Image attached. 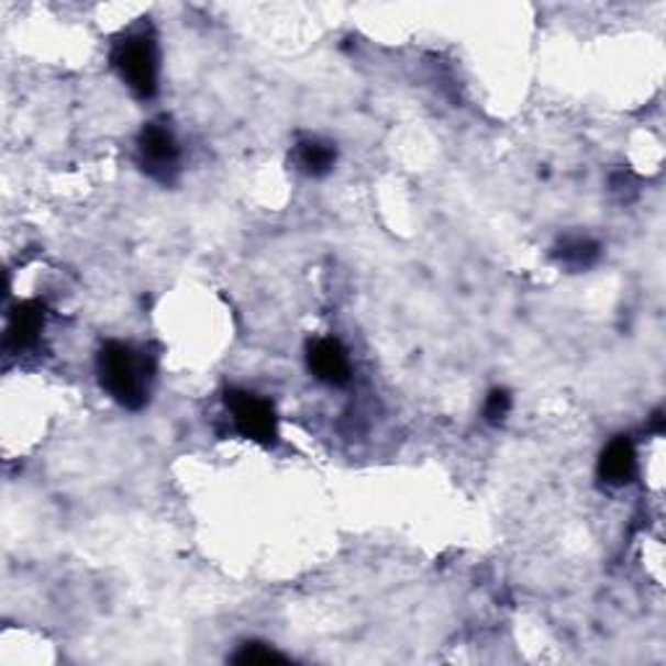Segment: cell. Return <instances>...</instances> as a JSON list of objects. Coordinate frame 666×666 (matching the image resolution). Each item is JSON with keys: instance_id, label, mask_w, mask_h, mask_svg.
Wrapping results in <instances>:
<instances>
[{"instance_id": "5", "label": "cell", "mask_w": 666, "mask_h": 666, "mask_svg": "<svg viewBox=\"0 0 666 666\" xmlns=\"http://www.w3.org/2000/svg\"><path fill=\"white\" fill-rule=\"evenodd\" d=\"M308 367L321 382L344 388L352 380V365L346 349L336 338H315L308 346Z\"/></svg>"}, {"instance_id": "7", "label": "cell", "mask_w": 666, "mask_h": 666, "mask_svg": "<svg viewBox=\"0 0 666 666\" xmlns=\"http://www.w3.org/2000/svg\"><path fill=\"white\" fill-rule=\"evenodd\" d=\"M635 471H637V458L633 443L622 435L614 437L599 458L601 481H607V485L612 487H625L635 479Z\"/></svg>"}, {"instance_id": "10", "label": "cell", "mask_w": 666, "mask_h": 666, "mask_svg": "<svg viewBox=\"0 0 666 666\" xmlns=\"http://www.w3.org/2000/svg\"><path fill=\"white\" fill-rule=\"evenodd\" d=\"M232 662L251 666V664H285L287 656H281L279 651H274L271 646H266V643H245L243 648L237 651L235 656H232Z\"/></svg>"}, {"instance_id": "4", "label": "cell", "mask_w": 666, "mask_h": 666, "mask_svg": "<svg viewBox=\"0 0 666 666\" xmlns=\"http://www.w3.org/2000/svg\"><path fill=\"white\" fill-rule=\"evenodd\" d=\"M138 162L152 180L165 182V186L175 180V175L180 173V146L167 125L148 123L141 131Z\"/></svg>"}, {"instance_id": "11", "label": "cell", "mask_w": 666, "mask_h": 666, "mask_svg": "<svg viewBox=\"0 0 666 666\" xmlns=\"http://www.w3.org/2000/svg\"><path fill=\"white\" fill-rule=\"evenodd\" d=\"M510 407H513V399H510L506 388H495L485 401V420L490 424H500L510 414Z\"/></svg>"}, {"instance_id": "12", "label": "cell", "mask_w": 666, "mask_h": 666, "mask_svg": "<svg viewBox=\"0 0 666 666\" xmlns=\"http://www.w3.org/2000/svg\"><path fill=\"white\" fill-rule=\"evenodd\" d=\"M648 430L651 432H658V435H662V432H664V414L662 412H654V417H651Z\"/></svg>"}, {"instance_id": "2", "label": "cell", "mask_w": 666, "mask_h": 666, "mask_svg": "<svg viewBox=\"0 0 666 666\" xmlns=\"http://www.w3.org/2000/svg\"><path fill=\"white\" fill-rule=\"evenodd\" d=\"M112 66L136 97L148 99L157 95L159 49L152 34L138 32L118 40L112 47Z\"/></svg>"}, {"instance_id": "1", "label": "cell", "mask_w": 666, "mask_h": 666, "mask_svg": "<svg viewBox=\"0 0 666 666\" xmlns=\"http://www.w3.org/2000/svg\"><path fill=\"white\" fill-rule=\"evenodd\" d=\"M99 382L120 407L138 412L146 403V363H138L136 352L127 344L108 342L97 357Z\"/></svg>"}, {"instance_id": "8", "label": "cell", "mask_w": 666, "mask_h": 666, "mask_svg": "<svg viewBox=\"0 0 666 666\" xmlns=\"http://www.w3.org/2000/svg\"><path fill=\"white\" fill-rule=\"evenodd\" d=\"M601 258V245L591 237H565L555 247V260L559 266L570 268V271H586V268L597 266Z\"/></svg>"}, {"instance_id": "6", "label": "cell", "mask_w": 666, "mask_h": 666, "mask_svg": "<svg viewBox=\"0 0 666 666\" xmlns=\"http://www.w3.org/2000/svg\"><path fill=\"white\" fill-rule=\"evenodd\" d=\"M42 325H45V308L40 302H21L11 310L9 329H5V349L24 352L37 344Z\"/></svg>"}, {"instance_id": "9", "label": "cell", "mask_w": 666, "mask_h": 666, "mask_svg": "<svg viewBox=\"0 0 666 666\" xmlns=\"http://www.w3.org/2000/svg\"><path fill=\"white\" fill-rule=\"evenodd\" d=\"M297 165L302 167V173L313 177L329 175L336 165V146L318 138H304L297 144Z\"/></svg>"}, {"instance_id": "3", "label": "cell", "mask_w": 666, "mask_h": 666, "mask_svg": "<svg viewBox=\"0 0 666 666\" xmlns=\"http://www.w3.org/2000/svg\"><path fill=\"white\" fill-rule=\"evenodd\" d=\"M226 409L232 412V420H235V428L243 432L245 437L260 443V445H274L276 437H279V428H276V412L274 407L260 396H255L251 391H240V388H232L224 396Z\"/></svg>"}]
</instances>
